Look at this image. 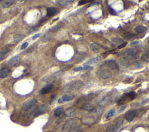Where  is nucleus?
<instances>
[{
    "label": "nucleus",
    "instance_id": "obj_1",
    "mask_svg": "<svg viewBox=\"0 0 149 132\" xmlns=\"http://www.w3.org/2000/svg\"><path fill=\"white\" fill-rule=\"evenodd\" d=\"M82 84L83 82L82 81H80V80L72 82V83H69L68 84H67L66 86H65V88H64V90H65V92H70V91L72 90H77L79 89V88L82 86Z\"/></svg>",
    "mask_w": 149,
    "mask_h": 132
},
{
    "label": "nucleus",
    "instance_id": "obj_25",
    "mask_svg": "<svg viewBox=\"0 0 149 132\" xmlns=\"http://www.w3.org/2000/svg\"><path fill=\"white\" fill-rule=\"evenodd\" d=\"M75 98L74 96H69V95H64V96H62V97L61 98L63 101H70Z\"/></svg>",
    "mask_w": 149,
    "mask_h": 132
},
{
    "label": "nucleus",
    "instance_id": "obj_33",
    "mask_svg": "<svg viewBox=\"0 0 149 132\" xmlns=\"http://www.w3.org/2000/svg\"><path fill=\"white\" fill-rule=\"evenodd\" d=\"M115 111L114 109H111V110H110L108 112V114H107V118H109V117H111L112 116H113L115 115Z\"/></svg>",
    "mask_w": 149,
    "mask_h": 132
},
{
    "label": "nucleus",
    "instance_id": "obj_9",
    "mask_svg": "<svg viewBox=\"0 0 149 132\" xmlns=\"http://www.w3.org/2000/svg\"><path fill=\"white\" fill-rule=\"evenodd\" d=\"M54 87V84H53L47 85V86L43 87L42 89L41 90V94H47V93L50 92L51 90L53 89Z\"/></svg>",
    "mask_w": 149,
    "mask_h": 132
},
{
    "label": "nucleus",
    "instance_id": "obj_42",
    "mask_svg": "<svg viewBox=\"0 0 149 132\" xmlns=\"http://www.w3.org/2000/svg\"><path fill=\"white\" fill-rule=\"evenodd\" d=\"M40 33L36 34H35L34 36H33V37H32V39H33V40H35V39H36L37 38H38V37L40 36Z\"/></svg>",
    "mask_w": 149,
    "mask_h": 132
},
{
    "label": "nucleus",
    "instance_id": "obj_24",
    "mask_svg": "<svg viewBox=\"0 0 149 132\" xmlns=\"http://www.w3.org/2000/svg\"><path fill=\"white\" fill-rule=\"evenodd\" d=\"M75 109L73 108H69L68 109H67V111L65 112V114H64L65 117H70L72 116L73 115V114H75Z\"/></svg>",
    "mask_w": 149,
    "mask_h": 132
},
{
    "label": "nucleus",
    "instance_id": "obj_4",
    "mask_svg": "<svg viewBox=\"0 0 149 132\" xmlns=\"http://www.w3.org/2000/svg\"><path fill=\"white\" fill-rule=\"evenodd\" d=\"M112 76H113V73H112L111 70L108 69H102L100 72V78L103 79H108L111 78Z\"/></svg>",
    "mask_w": 149,
    "mask_h": 132
},
{
    "label": "nucleus",
    "instance_id": "obj_8",
    "mask_svg": "<svg viewBox=\"0 0 149 132\" xmlns=\"http://www.w3.org/2000/svg\"><path fill=\"white\" fill-rule=\"evenodd\" d=\"M105 65L107 66V67H108V69H110V70H114V69L118 68L117 64H116V63L113 60L107 61V62H105Z\"/></svg>",
    "mask_w": 149,
    "mask_h": 132
},
{
    "label": "nucleus",
    "instance_id": "obj_18",
    "mask_svg": "<svg viewBox=\"0 0 149 132\" xmlns=\"http://www.w3.org/2000/svg\"><path fill=\"white\" fill-rule=\"evenodd\" d=\"M147 28L146 27L143 26H137L134 28V31H135L136 33L140 34V33H142L143 32H146L147 30Z\"/></svg>",
    "mask_w": 149,
    "mask_h": 132
},
{
    "label": "nucleus",
    "instance_id": "obj_23",
    "mask_svg": "<svg viewBox=\"0 0 149 132\" xmlns=\"http://www.w3.org/2000/svg\"><path fill=\"white\" fill-rule=\"evenodd\" d=\"M64 112V109L62 107L58 108L54 111V115L56 116H59L61 115Z\"/></svg>",
    "mask_w": 149,
    "mask_h": 132
},
{
    "label": "nucleus",
    "instance_id": "obj_5",
    "mask_svg": "<svg viewBox=\"0 0 149 132\" xmlns=\"http://www.w3.org/2000/svg\"><path fill=\"white\" fill-rule=\"evenodd\" d=\"M48 108V105L47 104H43V105H41L38 107L37 109H36L34 111V117H37L38 116L41 115V114H44L46 111H47Z\"/></svg>",
    "mask_w": 149,
    "mask_h": 132
},
{
    "label": "nucleus",
    "instance_id": "obj_16",
    "mask_svg": "<svg viewBox=\"0 0 149 132\" xmlns=\"http://www.w3.org/2000/svg\"><path fill=\"white\" fill-rule=\"evenodd\" d=\"M101 60V57H94L93 58L90 59L89 61H88L86 63V65H92V64H94L97 63V62H99V61Z\"/></svg>",
    "mask_w": 149,
    "mask_h": 132
},
{
    "label": "nucleus",
    "instance_id": "obj_31",
    "mask_svg": "<svg viewBox=\"0 0 149 132\" xmlns=\"http://www.w3.org/2000/svg\"><path fill=\"white\" fill-rule=\"evenodd\" d=\"M134 37H136V34H128L124 35V38L125 39L129 40L134 38Z\"/></svg>",
    "mask_w": 149,
    "mask_h": 132
},
{
    "label": "nucleus",
    "instance_id": "obj_30",
    "mask_svg": "<svg viewBox=\"0 0 149 132\" xmlns=\"http://www.w3.org/2000/svg\"><path fill=\"white\" fill-rule=\"evenodd\" d=\"M10 51H11V49H9V48H6V49H5L4 50H3L2 51V52H1V57L4 58V57H5L6 55L8 54Z\"/></svg>",
    "mask_w": 149,
    "mask_h": 132
},
{
    "label": "nucleus",
    "instance_id": "obj_17",
    "mask_svg": "<svg viewBox=\"0 0 149 132\" xmlns=\"http://www.w3.org/2000/svg\"><path fill=\"white\" fill-rule=\"evenodd\" d=\"M90 48L94 52H98L100 51L101 47L100 45L97 44V43H94L90 45Z\"/></svg>",
    "mask_w": 149,
    "mask_h": 132
},
{
    "label": "nucleus",
    "instance_id": "obj_14",
    "mask_svg": "<svg viewBox=\"0 0 149 132\" xmlns=\"http://www.w3.org/2000/svg\"><path fill=\"white\" fill-rule=\"evenodd\" d=\"M111 41L113 42V44L119 45V46L121 45L122 44H123V43H124V41L122 39L118 37H111Z\"/></svg>",
    "mask_w": 149,
    "mask_h": 132
},
{
    "label": "nucleus",
    "instance_id": "obj_20",
    "mask_svg": "<svg viewBox=\"0 0 149 132\" xmlns=\"http://www.w3.org/2000/svg\"><path fill=\"white\" fill-rule=\"evenodd\" d=\"M14 1H12V0H8V1H4L2 4V8H9L14 4Z\"/></svg>",
    "mask_w": 149,
    "mask_h": 132
},
{
    "label": "nucleus",
    "instance_id": "obj_47",
    "mask_svg": "<svg viewBox=\"0 0 149 132\" xmlns=\"http://www.w3.org/2000/svg\"><path fill=\"white\" fill-rule=\"evenodd\" d=\"M147 41H148V43H149V37L148 38V39H147Z\"/></svg>",
    "mask_w": 149,
    "mask_h": 132
},
{
    "label": "nucleus",
    "instance_id": "obj_2",
    "mask_svg": "<svg viewBox=\"0 0 149 132\" xmlns=\"http://www.w3.org/2000/svg\"><path fill=\"white\" fill-rule=\"evenodd\" d=\"M77 123H78V121L75 119H69L67 120L62 126V130L64 132L69 131L70 129L76 126Z\"/></svg>",
    "mask_w": 149,
    "mask_h": 132
},
{
    "label": "nucleus",
    "instance_id": "obj_40",
    "mask_svg": "<svg viewBox=\"0 0 149 132\" xmlns=\"http://www.w3.org/2000/svg\"><path fill=\"white\" fill-rule=\"evenodd\" d=\"M90 68H92V67H91L90 66H89V65H86V66H84V67H83V70H89V69H90Z\"/></svg>",
    "mask_w": 149,
    "mask_h": 132
},
{
    "label": "nucleus",
    "instance_id": "obj_35",
    "mask_svg": "<svg viewBox=\"0 0 149 132\" xmlns=\"http://www.w3.org/2000/svg\"><path fill=\"white\" fill-rule=\"evenodd\" d=\"M92 1H89V0H84V1H81L79 2V5H84L88 2H91Z\"/></svg>",
    "mask_w": 149,
    "mask_h": 132
},
{
    "label": "nucleus",
    "instance_id": "obj_32",
    "mask_svg": "<svg viewBox=\"0 0 149 132\" xmlns=\"http://www.w3.org/2000/svg\"><path fill=\"white\" fill-rule=\"evenodd\" d=\"M134 65H135V66L137 67V68H142L143 66L142 63L139 61H136L134 62Z\"/></svg>",
    "mask_w": 149,
    "mask_h": 132
},
{
    "label": "nucleus",
    "instance_id": "obj_41",
    "mask_svg": "<svg viewBox=\"0 0 149 132\" xmlns=\"http://www.w3.org/2000/svg\"><path fill=\"white\" fill-rule=\"evenodd\" d=\"M73 70H75V71H80V70H83V67H76V68H75Z\"/></svg>",
    "mask_w": 149,
    "mask_h": 132
},
{
    "label": "nucleus",
    "instance_id": "obj_43",
    "mask_svg": "<svg viewBox=\"0 0 149 132\" xmlns=\"http://www.w3.org/2000/svg\"><path fill=\"white\" fill-rule=\"evenodd\" d=\"M145 52H146V54L149 55V47H146Z\"/></svg>",
    "mask_w": 149,
    "mask_h": 132
},
{
    "label": "nucleus",
    "instance_id": "obj_37",
    "mask_svg": "<svg viewBox=\"0 0 149 132\" xmlns=\"http://www.w3.org/2000/svg\"><path fill=\"white\" fill-rule=\"evenodd\" d=\"M28 45H29L28 43H27V42L23 43V44L22 45V46L20 47V50H22L25 49V48L28 46Z\"/></svg>",
    "mask_w": 149,
    "mask_h": 132
},
{
    "label": "nucleus",
    "instance_id": "obj_15",
    "mask_svg": "<svg viewBox=\"0 0 149 132\" xmlns=\"http://www.w3.org/2000/svg\"><path fill=\"white\" fill-rule=\"evenodd\" d=\"M25 35L22 34H15L14 37V42L16 43H19L25 38Z\"/></svg>",
    "mask_w": 149,
    "mask_h": 132
},
{
    "label": "nucleus",
    "instance_id": "obj_13",
    "mask_svg": "<svg viewBox=\"0 0 149 132\" xmlns=\"http://www.w3.org/2000/svg\"><path fill=\"white\" fill-rule=\"evenodd\" d=\"M20 60V57L19 56H15V57H13L10 59V60L8 62V65L10 66H14L17 64V62H19Z\"/></svg>",
    "mask_w": 149,
    "mask_h": 132
},
{
    "label": "nucleus",
    "instance_id": "obj_6",
    "mask_svg": "<svg viewBox=\"0 0 149 132\" xmlns=\"http://www.w3.org/2000/svg\"><path fill=\"white\" fill-rule=\"evenodd\" d=\"M138 114V111L137 110H131L128 111L125 115V119L128 122H132L136 116Z\"/></svg>",
    "mask_w": 149,
    "mask_h": 132
},
{
    "label": "nucleus",
    "instance_id": "obj_26",
    "mask_svg": "<svg viewBox=\"0 0 149 132\" xmlns=\"http://www.w3.org/2000/svg\"><path fill=\"white\" fill-rule=\"evenodd\" d=\"M83 109L87 111H92L94 109V107L92 104H90V103H87V104H85L83 105Z\"/></svg>",
    "mask_w": 149,
    "mask_h": 132
},
{
    "label": "nucleus",
    "instance_id": "obj_11",
    "mask_svg": "<svg viewBox=\"0 0 149 132\" xmlns=\"http://www.w3.org/2000/svg\"><path fill=\"white\" fill-rule=\"evenodd\" d=\"M9 70L6 67H3L0 70V78H5L9 75Z\"/></svg>",
    "mask_w": 149,
    "mask_h": 132
},
{
    "label": "nucleus",
    "instance_id": "obj_48",
    "mask_svg": "<svg viewBox=\"0 0 149 132\" xmlns=\"http://www.w3.org/2000/svg\"><path fill=\"white\" fill-rule=\"evenodd\" d=\"M1 2V0H0V2Z\"/></svg>",
    "mask_w": 149,
    "mask_h": 132
},
{
    "label": "nucleus",
    "instance_id": "obj_38",
    "mask_svg": "<svg viewBox=\"0 0 149 132\" xmlns=\"http://www.w3.org/2000/svg\"><path fill=\"white\" fill-rule=\"evenodd\" d=\"M113 128H114V126H113V125L110 126L108 128H107L106 132H113Z\"/></svg>",
    "mask_w": 149,
    "mask_h": 132
},
{
    "label": "nucleus",
    "instance_id": "obj_27",
    "mask_svg": "<svg viewBox=\"0 0 149 132\" xmlns=\"http://www.w3.org/2000/svg\"><path fill=\"white\" fill-rule=\"evenodd\" d=\"M141 60L145 62H149V55L145 54L141 57Z\"/></svg>",
    "mask_w": 149,
    "mask_h": 132
},
{
    "label": "nucleus",
    "instance_id": "obj_12",
    "mask_svg": "<svg viewBox=\"0 0 149 132\" xmlns=\"http://www.w3.org/2000/svg\"><path fill=\"white\" fill-rule=\"evenodd\" d=\"M119 64L123 67H128L129 65V61L125 58H122L119 60Z\"/></svg>",
    "mask_w": 149,
    "mask_h": 132
},
{
    "label": "nucleus",
    "instance_id": "obj_10",
    "mask_svg": "<svg viewBox=\"0 0 149 132\" xmlns=\"http://www.w3.org/2000/svg\"><path fill=\"white\" fill-rule=\"evenodd\" d=\"M57 9L55 7H49L47 9V16L51 17L55 15L57 12Z\"/></svg>",
    "mask_w": 149,
    "mask_h": 132
},
{
    "label": "nucleus",
    "instance_id": "obj_39",
    "mask_svg": "<svg viewBox=\"0 0 149 132\" xmlns=\"http://www.w3.org/2000/svg\"><path fill=\"white\" fill-rule=\"evenodd\" d=\"M126 44H127V43H126V42L123 43V44H122L121 45H120V46H118V48H119V49H120V48H124L126 46Z\"/></svg>",
    "mask_w": 149,
    "mask_h": 132
},
{
    "label": "nucleus",
    "instance_id": "obj_36",
    "mask_svg": "<svg viewBox=\"0 0 149 132\" xmlns=\"http://www.w3.org/2000/svg\"><path fill=\"white\" fill-rule=\"evenodd\" d=\"M115 53H116V50L114 49V50H111V51H107L106 52L104 53V54L108 55V54H115Z\"/></svg>",
    "mask_w": 149,
    "mask_h": 132
},
{
    "label": "nucleus",
    "instance_id": "obj_3",
    "mask_svg": "<svg viewBox=\"0 0 149 132\" xmlns=\"http://www.w3.org/2000/svg\"><path fill=\"white\" fill-rule=\"evenodd\" d=\"M135 97V93L134 92H131L128 94H124L121 97V98L118 100V105H122L124 103L128 101H131L134 99Z\"/></svg>",
    "mask_w": 149,
    "mask_h": 132
},
{
    "label": "nucleus",
    "instance_id": "obj_7",
    "mask_svg": "<svg viewBox=\"0 0 149 132\" xmlns=\"http://www.w3.org/2000/svg\"><path fill=\"white\" fill-rule=\"evenodd\" d=\"M37 103V100L35 99H32L28 101L23 106V108L25 109V111H28L30 109H31L34 106L36 105Z\"/></svg>",
    "mask_w": 149,
    "mask_h": 132
},
{
    "label": "nucleus",
    "instance_id": "obj_45",
    "mask_svg": "<svg viewBox=\"0 0 149 132\" xmlns=\"http://www.w3.org/2000/svg\"><path fill=\"white\" fill-rule=\"evenodd\" d=\"M126 108V105H125V106H124V107H123L122 108H121V109H120V110H119V111H118V112H122V111L123 110H124V109H125Z\"/></svg>",
    "mask_w": 149,
    "mask_h": 132
},
{
    "label": "nucleus",
    "instance_id": "obj_19",
    "mask_svg": "<svg viewBox=\"0 0 149 132\" xmlns=\"http://www.w3.org/2000/svg\"><path fill=\"white\" fill-rule=\"evenodd\" d=\"M128 55L131 58H135L137 55V52L133 48H130L128 50Z\"/></svg>",
    "mask_w": 149,
    "mask_h": 132
},
{
    "label": "nucleus",
    "instance_id": "obj_29",
    "mask_svg": "<svg viewBox=\"0 0 149 132\" xmlns=\"http://www.w3.org/2000/svg\"><path fill=\"white\" fill-rule=\"evenodd\" d=\"M70 2V1H65V0H61V1H58L57 2L58 4V5H60V6H66L68 4V2Z\"/></svg>",
    "mask_w": 149,
    "mask_h": 132
},
{
    "label": "nucleus",
    "instance_id": "obj_34",
    "mask_svg": "<svg viewBox=\"0 0 149 132\" xmlns=\"http://www.w3.org/2000/svg\"><path fill=\"white\" fill-rule=\"evenodd\" d=\"M61 27V25H60V24H58V25H57V26H55L53 28H52L51 30H52V32H57L58 30H60Z\"/></svg>",
    "mask_w": 149,
    "mask_h": 132
},
{
    "label": "nucleus",
    "instance_id": "obj_44",
    "mask_svg": "<svg viewBox=\"0 0 149 132\" xmlns=\"http://www.w3.org/2000/svg\"><path fill=\"white\" fill-rule=\"evenodd\" d=\"M139 41H133V42H132V43H131V45L132 46H135V45H137L139 44Z\"/></svg>",
    "mask_w": 149,
    "mask_h": 132
},
{
    "label": "nucleus",
    "instance_id": "obj_28",
    "mask_svg": "<svg viewBox=\"0 0 149 132\" xmlns=\"http://www.w3.org/2000/svg\"><path fill=\"white\" fill-rule=\"evenodd\" d=\"M82 130V128L81 126H75L74 128L70 129L68 132H81Z\"/></svg>",
    "mask_w": 149,
    "mask_h": 132
},
{
    "label": "nucleus",
    "instance_id": "obj_22",
    "mask_svg": "<svg viewBox=\"0 0 149 132\" xmlns=\"http://www.w3.org/2000/svg\"><path fill=\"white\" fill-rule=\"evenodd\" d=\"M123 121L122 119H121L120 120H119L117 123L115 124V126H114L113 128V132H116L118 131V130L119 129L121 128V126H122V125L123 124Z\"/></svg>",
    "mask_w": 149,
    "mask_h": 132
},
{
    "label": "nucleus",
    "instance_id": "obj_21",
    "mask_svg": "<svg viewBox=\"0 0 149 132\" xmlns=\"http://www.w3.org/2000/svg\"><path fill=\"white\" fill-rule=\"evenodd\" d=\"M109 101H110V99H109V98L108 97H104L103 99H102L100 101L99 105L102 106V107H103V106H105L108 104Z\"/></svg>",
    "mask_w": 149,
    "mask_h": 132
},
{
    "label": "nucleus",
    "instance_id": "obj_46",
    "mask_svg": "<svg viewBox=\"0 0 149 132\" xmlns=\"http://www.w3.org/2000/svg\"><path fill=\"white\" fill-rule=\"evenodd\" d=\"M58 103H60V104H61V103L63 102L64 101L62 99H58Z\"/></svg>",
    "mask_w": 149,
    "mask_h": 132
}]
</instances>
